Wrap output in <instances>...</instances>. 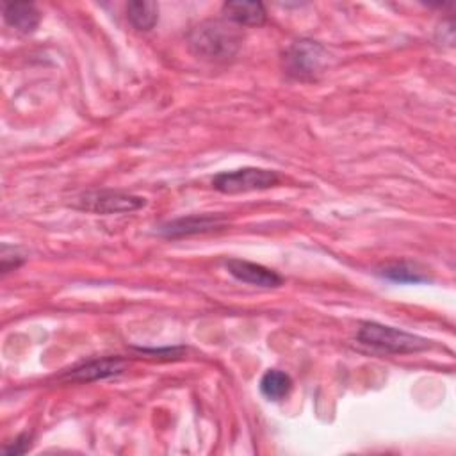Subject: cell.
I'll use <instances>...</instances> for the list:
<instances>
[{
	"label": "cell",
	"instance_id": "6da1fadb",
	"mask_svg": "<svg viewBox=\"0 0 456 456\" xmlns=\"http://www.w3.org/2000/svg\"><path fill=\"white\" fill-rule=\"evenodd\" d=\"M243 44L241 33L220 20H209L196 26L189 35V47L195 56L212 63L230 61Z\"/></svg>",
	"mask_w": 456,
	"mask_h": 456
},
{
	"label": "cell",
	"instance_id": "7a4b0ae2",
	"mask_svg": "<svg viewBox=\"0 0 456 456\" xmlns=\"http://www.w3.org/2000/svg\"><path fill=\"white\" fill-rule=\"evenodd\" d=\"M358 342L364 346L376 348L385 353H419L429 348V340L392 326H385L380 323H362L358 335Z\"/></svg>",
	"mask_w": 456,
	"mask_h": 456
},
{
	"label": "cell",
	"instance_id": "3957f363",
	"mask_svg": "<svg viewBox=\"0 0 456 456\" xmlns=\"http://www.w3.org/2000/svg\"><path fill=\"white\" fill-rule=\"evenodd\" d=\"M324 61L326 51L310 40L292 44L284 56L287 74L300 81H314L319 74H323Z\"/></svg>",
	"mask_w": 456,
	"mask_h": 456
},
{
	"label": "cell",
	"instance_id": "277c9868",
	"mask_svg": "<svg viewBox=\"0 0 456 456\" xmlns=\"http://www.w3.org/2000/svg\"><path fill=\"white\" fill-rule=\"evenodd\" d=\"M278 175L262 168H243L236 172L220 173L212 180V188L225 195H239L250 191H264L278 184Z\"/></svg>",
	"mask_w": 456,
	"mask_h": 456
},
{
	"label": "cell",
	"instance_id": "5b68a950",
	"mask_svg": "<svg viewBox=\"0 0 456 456\" xmlns=\"http://www.w3.org/2000/svg\"><path fill=\"white\" fill-rule=\"evenodd\" d=\"M147 204L141 196H132L115 191H92L79 198V209L95 214H120L141 209Z\"/></svg>",
	"mask_w": 456,
	"mask_h": 456
},
{
	"label": "cell",
	"instance_id": "8992f818",
	"mask_svg": "<svg viewBox=\"0 0 456 456\" xmlns=\"http://www.w3.org/2000/svg\"><path fill=\"white\" fill-rule=\"evenodd\" d=\"M225 225H227V221L223 216H211V214L188 216V218H180V220L163 225L161 234L164 237L177 239V237H184V236H196V234L220 230Z\"/></svg>",
	"mask_w": 456,
	"mask_h": 456
},
{
	"label": "cell",
	"instance_id": "52a82bcc",
	"mask_svg": "<svg viewBox=\"0 0 456 456\" xmlns=\"http://www.w3.org/2000/svg\"><path fill=\"white\" fill-rule=\"evenodd\" d=\"M227 269L228 273L237 278L243 284H250V285H257V287H266V289H275L282 285V276L278 273H275L273 269H268L260 264L255 262H248V260H237L232 259L227 262Z\"/></svg>",
	"mask_w": 456,
	"mask_h": 456
},
{
	"label": "cell",
	"instance_id": "ba28073f",
	"mask_svg": "<svg viewBox=\"0 0 456 456\" xmlns=\"http://www.w3.org/2000/svg\"><path fill=\"white\" fill-rule=\"evenodd\" d=\"M125 360L124 358H102V360H93L88 364H83L72 371H68L63 378L70 381H95V380H104L109 376H116L125 369Z\"/></svg>",
	"mask_w": 456,
	"mask_h": 456
},
{
	"label": "cell",
	"instance_id": "9c48e42d",
	"mask_svg": "<svg viewBox=\"0 0 456 456\" xmlns=\"http://www.w3.org/2000/svg\"><path fill=\"white\" fill-rule=\"evenodd\" d=\"M4 20L10 28L17 29L22 35H31L38 29L42 15L35 4L28 3H12L4 6Z\"/></svg>",
	"mask_w": 456,
	"mask_h": 456
},
{
	"label": "cell",
	"instance_id": "30bf717a",
	"mask_svg": "<svg viewBox=\"0 0 456 456\" xmlns=\"http://www.w3.org/2000/svg\"><path fill=\"white\" fill-rule=\"evenodd\" d=\"M223 15L228 22L246 28H259L266 22L268 13L260 3H227L223 6Z\"/></svg>",
	"mask_w": 456,
	"mask_h": 456
},
{
	"label": "cell",
	"instance_id": "8fae6325",
	"mask_svg": "<svg viewBox=\"0 0 456 456\" xmlns=\"http://www.w3.org/2000/svg\"><path fill=\"white\" fill-rule=\"evenodd\" d=\"M127 19L138 31H150L159 20V6L152 0H136L127 6Z\"/></svg>",
	"mask_w": 456,
	"mask_h": 456
},
{
	"label": "cell",
	"instance_id": "7c38bea8",
	"mask_svg": "<svg viewBox=\"0 0 456 456\" xmlns=\"http://www.w3.org/2000/svg\"><path fill=\"white\" fill-rule=\"evenodd\" d=\"M292 388V380L289 374L271 369L268 371L260 380V392L269 401H280L284 399Z\"/></svg>",
	"mask_w": 456,
	"mask_h": 456
},
{
	"label": "cell",
	"instance_id": "4fadbf2b",
	"mask_svg": "<svg viewBox=\"0 0 456 456\" xmlns=\"http://www.w3.org/2000/svg\"><path fill=\"white\" fill-rule=\"evenodd\" d=\"M387 280L392 282H399V284H420L426 282L428 278L420 275V271H415L413 268L406 266V264H396L390 268H385L381 273Z\"/></svg>",
	"mask_w": 456,
	"mask_h": 456
},
{
	"label": "cell",
	"instance_id": "5bb4252c",
	"mask_svg": "<svg viewBox=\"0 0 456 456\" xmlns=\"http://www.w3.org/2000/svg\"><path fill=\"white\" fill-rule=\"evenodd\" d=\"M0 264H3V273L8 275L10 271L19 269L24 264V255L17 248H12V255H10V246H3V257H0Z\"/></svg>",
	"mask_w": 456,
	"mask_h": 456
},
{
	"label": "cell",
	"instance_id": "9a60e30c",
	"mask_svg": "<svg viewBox=\"0 0 456 456\" xmlns=\"http://www.w3.org/2000/svg\"><path fill=\"white\" fill-rule=\"evenodd\" d=\"M31 440H33V435L29 433H24L17 438V442H13L12 447H4V452L13 456V454H24L29 447H31Z\"/></svg>",
	"mask_w": 456,
	"mask_h": 456
}]
</instances>
